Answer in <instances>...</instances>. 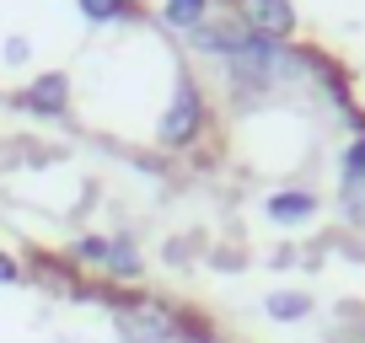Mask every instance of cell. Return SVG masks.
Listing matches in <instances>:
<instances>
[{
    "label": "cell",
    "mask_w": 365,
    "mask_h": 343,
    "mask_svg": "<svg viewBox=\"0 0 365 343\" xmlns=\"http://www.w3.org/2000/svg\"><path fill=\"white\" fill-rule=\"evenodd\" d=\"M247 43H252V33L237 22V16H210L205 27H194V48H199V54L237 59V54H247Z\"/></svg>",
    "instance_id": "cell-5"
},
{
    "label": "cell",
    "mask_w": 365,
    "mask_h": 343,
    "mask_svg": "<svg viewBox=\"0 0 365 343\" xmlns=\"http://www.w3.org/2000/svg\"><path fill=\"white\" fill-rule=\"evenodd\" d=\"M70 258H76V268H97V274L118 279V285H135L145 274V263H140V252H135L129 236H81L70 247Z\"/></svg>",
    "instance_id": "cell-3"
},
{
    "label": "cell",
    "mask_w": 365,
    "mask_h": 343,
    "mask_svg": "<svg viewBox=\"0 0 365 343\" xmlns=\"http://www.w3.org/2000/svg\"><path fill=\"white\" fill-rule=\"evenodd\" d=\"M263 209H269L274 226H307V220L317 215V194H307V188H285V194H274Z\"/></svg>",
    "instance_id": "cell-8"
},
{
    "label": "cell",
    "mask_w": 365,
    "mask_h": 343,
    "mask_svg": "<svg viewBox=\"0 0 365 343\" xmlns=\"http://www.w3.org/2000/svg\"><path fill=\"white\" fill-rule=\"evenodd\" d=\"M354 322H360V327H344V332H333L328 343H365V317H360V311H354Z\"/></svg>",
    "instance_id": "cell-13"
},
{
    "label": "cell",
    "mask_w": 365,
    "mask_h": 343,
    "mask_svg": "<svg viewBox=\"0 0 365 343\" xmlns=\"http://www.w3.org/2000/svg\"><path fill=\"white\" fill-rule=\"evenodd\" d=\"M6 59H11V65H22V59H27V43H22V38H11V43H6Z\"/></svg>",
    "instance_id": "cell-14"
},
{
    "label": "cell",
    "mask_w": 365,
    "mask_h": 343,
    "mask_svg": "<svg viewBox=\"0 0 365 343\" xmlns=\"http://www.w3.org/2000/svg\"><path fill=\"white\" fill-rule=\"evenodd\" d=\"M16 102L27 107V113H38V118H59L70 107V75H59V70H48V75H38L33 86H27Z\"/></svg>",
    "instance_id": "cell-6"
},
{
    "label": "cell",
    "mask_w": 365,
    "mask_h": 343,
    "mask_svg": "<svg viewBox=\"0 0 365 343\" xmlns=\"http://www.w3.org/2000/svg\"><path fill=\"white\" fill-rule=\"evenodd\" d=\"M76 6L91 16V22H124L129 16V0H76Z\"/></svg>",
    "instance_id": "cell-11"
},
{
    "label": "cell",
    "mask_w": 365,
    "mask_h": 343,
    "mask_svg": "<svg viewBox=\"0 0 365 343\" xmlns=\"http://www.w3.org/2000/svg\"><path fill=\"white\" fill-rule=\"evenodd\" d=\"M215 16V0H161V22H172L178 33H194Z\"/></svg>",
    "instance_id": "cell-9"
},
{
    "label": "cell",
    "mask_w": 365,
    "mask_h": 343,
    "mask_svg": "<svg viewBox=\"0 0 365 343\" xmlns=\"http://www.w3.org/2000/svg\"><path fill=\"white\" fill-rule=\"evenodd\" d=\"M205 124H210V102L205 92H199V80L182 75L178 92H172V102L161 107V124H156V145L161 150H188L205 139Z\"/></svg>",
    "instance_id": "cell-2"
},
{
    "label": "cell",
    "mask_w": 365,
    "mask_h": 343,
    "mask_svg": "<svg viewBox=\"0 0 365 343\" xmlns=\"http://www.w3.org/2000/svg\"><path fill=\"white\" fill-rule=\"evenodd\" d=\"M263 317L269 322H307L312 317V295L307 290H274V295L263 300Z\"/></svg>",
    "instance_id": "cell-10"
},
{
    "label": "cell",
    "mask_w": 365,
    "mask_h": 343,
    "mask_svg": "<svg viewBox=\"0 0 365 343\" xmlns=\"http://www.w3.org/2000/svg\"><path fill=\"white\" fill-rule=\"evenodd\" d=\"M344 209H349L354 226H365V134L344 150Z\"/></svg>",
    "instance_id": "cell-7"
},
{
    "label": "cell",
    "mask_w": 365,
    "mask_h": 343,
    "mask_svg": "<svg viewBox=\"0 0 365 343\" xmlns=\"http://www.w3.org/2000/svg\"><path fill=\"white\" fill-rule=\"evenodd\" d=\"M113 327L124 343H178V338H205L194 322L182 317L172 300H156V295H129L113 306Z\"/></svg>",
    "instance_id": "cell-1"
},
{
    "label": "cell",
    "mask_w": 365,
    "mask_h": 343,
    "mask_svg": "<svg viewBox=\"0 0 365 343\" xmlns=\"http://www.w3.org/2000/svg\"><path fill=\"white\" fill-rule=\"evenodd\" d=\"M0 285H22V263H16L6 247H0Z\"/></svg>",
    "instance_id": "cell-12"
},
{
    "label": "cell",
    "mask_w": 365,
    "mask_h": 343,
    "mask_svg": "<svg viewBox=\"0 0 365 343\" xmlns=\"http://www.w3.org/2000/svg\"><path fill=\"white\" fill-rule=\"evenodd\" d=\"M231 16L263 43H285L296 38V6L290 0H231Z\"/></svg>",
    "instance_id": "cell-4"
}]
</instances>
